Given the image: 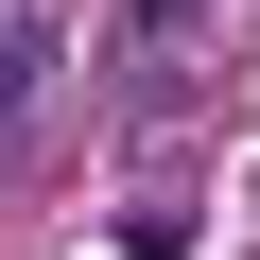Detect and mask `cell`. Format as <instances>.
Instances as JSON below:
<instances>
[{"mask_svg": "<svg viewBox=\"0 0 260 260\" xmlns=\"http://www.w3.org/2000/svg\"><path fill=\"white\" fill-rule=\"evenodd\" d=\"M191 18H208V0H139V52H156V35H191Z\"/></svg>", "mask_w": 260, "mask_h": 260, "instance_id": "1", "label": "cell"}]
</instances>
